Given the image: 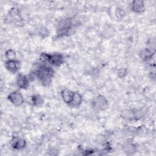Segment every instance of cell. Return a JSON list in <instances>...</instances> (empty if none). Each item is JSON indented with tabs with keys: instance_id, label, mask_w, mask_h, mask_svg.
<instances>
[{
	"instance_id": "9a60e30c",
	"label": "cell",
	"mask_w": 156,
	"mask_h": 156,
	"mask_svg": "<svg viewBox=\"0 0 156 156\" xmlns=\"http://www.w3.org/2000/svg\"><path fill=\"white\" fill-rule=\"evenodd\" d=\"M5 57L7 58V60H12V59H16V52L12 49H9L5 51Z\"/></svg>"
},
{
	"instance_id": "6da1fadb",
	"label": "cell",
	"mask_w": 156,
	"mask_h": 156,
	"mask_svg": "<svg viewBox=\"0 0 156 156\" xmlns=\"http://www.w3.org/2000/svg\"><path fill=\"white\" fill-rule=\"evenodd\" d=\"M55 71L49 65L43 63L37 65L33 71V74L36 77L40 82L46 87L51 84L54 76Z\"/></svg>"
},
{
	"instance_id": "7c38bea8",
	"label": "cell",
	"mask_w": 156,
	"mask_h": 156,
	"mask_svg": "<svg viewBox=\"0 0 156 156\" xmlns=\"http://www.w3.org/2000/svg\"><path fill=\"white\" fill-rule=\"evenodd\" d=\"M154 54L155 51H152V50L146 48L141 51L140 55L143 61L147 62L151 60Z\"/></svg>"
},
{
	"instance_id": "5bb4252c",
	"label": "cell",
	"mask_w": 156,
	"mask_h": 156,
	"mask_svg": "<svg viewBox=\"0 0 156 156\" xmlns=\"http://www.w3.org/2000/svg\"><path fill=\"white\" fill-rule=\"evenodd\" d=\"M31 103L35 107H40L44 103V99L39 94H35L31 96Z\"/></svg>"
},
{
	"instance_id": "30bf717a",
	"label": "cell",
	"mask_w": 156,
	"mask_h": 156,
	"mask_svg": "<svg viewBox=\"0 0 156 156\" xmlns=\"http://www.w3.org/2000/svg\"><path fill=\"white\" fill-rule=\"evenodd\" d=\"M75 91H73L69 89L65 88L61 92V97L63 102L66 104L68 106L71 104L73 100Z\"/></svg>"
},
{
	"instance_id": "ba28073f",
	"label": "cell",
	"mask_w": 156,
	"mask_h": 156,
	"mask_svg": "<svg viewBox=\"0 0 156 156\" xmlns=\"http://www.w3.org/2000/svg\"><path fill=\"white\" fill-rule=\"evenodd\" d=\"M16 82L18 87L21 89H27L29 86V77L22 73L18 74Z\"/></svg>"
},
{
	"instance_id": "277c9868",
	"label": "cell",
	"mask_w": 156,
	"mask_h": 156,
	"mask_svg": "<svg viewBox=\"0 0 156 156\" xmlns=\"http://www.w3.org/2000/svg\"><path fill=\"white\" fill-rule=\"evenodd\" d=\"M93 107L98 110H105L108 107L107 99L102 95H98L92 102Z\"/></svg>"
},
{
	"instance_id": "8992f818",
	"label": "cell",
	"mask_w": 156,
	"mask_h": 156,
	"mask_svg": "<svg viewBox=\"0 0 156 156\" xmlns=\"http://www.w3.org/2000/svg\"><path fill=\"white\" fill-rule=\"evenodd\" d=\"M5 68L12 73H17L21 68V62L17 59L6 60L4 62Z\"/></svg>"
},
{
	"instance_id": "4fadbf2b",
	"label": "cell",
	"mask_w": 156,
	"mask_h": 156,
	"mask_svg": "<svg viewBox=\"0 0 156 156\" xmlns=\"http://www.w3.org/2000/svg\"><path fill=\"white\" fill-rule=\"evenodd\" d=\"M82 99H82V95L78 92H75L74 98H73V100L69 106L71 107H73V108L79 107L82 102Z\"/></svg>"
},
{
	"instance_id": "2e32d148",
	"label": "cell",
	"mask_w": 156,
	"mask_h": 156,
	"mask_svg": "<svg viewBox=\"0 0 156 156\" xmlns=\"http://www.w3.org/2000/svg\"><path fill=\"white\" fill-rule=\"evenodd\" d=\"M124 152L128 155H132L135 152V147L132 144H127L124 147Z\"/></svg>"
},
{
	"instance_id": "e0dca14e",
	"label": "cell",
	"mask_w": 156,
	"mask_h": 156,
	"mask_svg": "<svg viewBox=\"0 0 156 156\" xmlns=\"http://www.w3.org/2000/svg\"><path fill=\"white\" fill-rule=\"evenodd\" d=\"M115 15L117 18L121 20L122 19L124 16H125V12L124 11V10L122 9L121 8H117L116 12H115Z\"/></svg>"
},
{
	"instance_id": "8fae6325",
	"label": "cell",
	"mask_w": 156,
	"mask_h": 156,
	"mask_svg": "<svg viewBox=\"0 0 156 156\" xmlns=\"http://www.w3.org/2000/svg\"><path fill=\"white\" fill-rule=\"evenodd\" d=\"M145 5L143 1H133L132 3L131 10L136 13H141L145 11Z\"/></svg>"
},
{
	"instance_id": "7a4b0ae2",
	"label": "cell",
	"mask_w": 156,
	"mask_h": 156,
	"mask_svg": "<svg viewBox=\"0 0 156 156\" xmlns=\"http://www.w3.org/2000/svg\"><path fill=\"white\" fill-rule=\"evenodd\" d=\"M40 60L43 63L49 64L54 66H60L64 62V57L60 53L43 52L40 56Z\"/></svg>"
},
{
	"instance_id": "5b68a950",
	"label": "cell",
	"mask_w": 156,
	"mask_h": 156,
	"mask_svg": "<svg viewBox=\"0 0 156 156\" xmlns=\"http://www.w3.org/2000/svg\"><path fill=\"white\" fill-rule=\"evenodd\" d=\"M8 100L15 106H20L24 102V98L21 93L18 91L11 92L7 96Z\"/></svg>"
},
{
	"instance_id": "9c48e42d",
	"label": "cell",
	"mask_w": 156,
	"mask_h": 156,
	"mask_svg": "<svg viewBox=\"0 0 156 156\" xmlns=\"http://www.w3.org/2000/svg\"><path fill=\"white\" fill-rule=\"evenodd\" d=\"M121 117L126 121H133L137 119V113L136 110L131 109H124L120 114Z\"/></svg>"
},
{
	"instance_id": "52a82bcc",
	"label": "cell",
	"mask_w": 156,
	"mask_h": 156,
	"mask_svg": "<svg viewBox=\"0 0 156 156\" xmlns=\"http://www.w3.org/2000/svg\"><path fill=\"white\" fill-rule=\"evenodd\" d=\"M10 144L13 149L19 151L24 149L26 146L27 143L24 138L19 136H15L11 140Z\"/></svg>"
},
{
	"instance_id": "3957f363",
	"label": "cell",
	"mask_w": 156,
	"mask_h": 156,
	"mask_svg": "<svg viewBox=\"0 0 156 156\" xmlns=\"http://www.w3.org/2000/svg\"><path fill=\"white\" fill-rule=\"evenodd\" d=\"M72 29V21L69 18H63L60 20L56 27L57 35L58 37H63L68 35Z\"/></svg>"
},
{
	"instance_id": "ac0fdd59",
	"label": "cell",
	"mask_w": 156,
	"mask_h": 156,
	"mask_svg": "<svg viewBox=\"0 0 156 156\" xmlns=\"http://www.w3.org/2000/svg\"><path fill=\"white\" fill-rule=\"evenodd\" d=\"M127 74V71L125 68H121L118 71V75L119 77H124Z\"/></svg>"
}]
</instances>
